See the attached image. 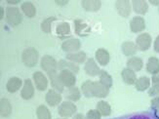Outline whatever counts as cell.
<instances>
[{
  "label": "cell",
  "mask_w": 159,
  "mask_h": 119,
  "mask_svg": "<svg viewBox=\"0 0 159 119\" xmlns=\"http://www.w3.org/2000/svg\"><path fill=\"white\" fill-rule=\"evenodd\" d=\"M5 19L6 22L11 26H18L23 22V15L20 9L16 6L7 7L5 11Z\"/></svg>",
  "instance_id": "1"
},
{
  "label": "cell",
  "mask_w": 159,
  "mask_h": 119,
  "mask_svg": "<svg viewBox=\"0 0 159 119\" xmlns=\"http://www.w3.org/2000/svg\"><path fill=\"white\" fill-rule=\"evenodd\" d=\"M39 58V53L35 48L29 47L25 48L22 53V61L24 65L27 67H33L37 65Z\"/></svg>",
  "instance_id": "2"
},
{
  "label": "cell",
  "mask_w": 159,
  "mask_h": 119,
  "mask_svg": "<svg viewBox=\"0 0 159 119\" xmlns=\"http://www.w3.org/2000/svg\"><path fill=\"white\" fill-rule=\"evenodd\" d=\"M110 119H159L157 111L153 109H148V110H143L140 111V112H134L126 115H122L119 117H114Z\"/></svg>",
  "instance_id": "3"
},
{
  "label": "cell",
  "mask_w": 159,
  "mask_h": 119,
  "mask_svg": "<svg viewBox=\"0 0 159 119\" xmlns=\"http://www.w3.org/2000/svg\"><path fill=\"white\" fill-rule=\"evenodd\" d=\"M77 112L76 106L70 101H65L61 102V103L58 107V113L61 117L67 118V117H73Z\"/></svg>",
  "instance_id": "4"
},
{
  "label": "cell",
  "mask_w": 159,
  "mask_h": 119,
  "mask_svg": "<svg viewBox=\"0 0 159 119\" xmlns=\"http://www.w3.org/2000/svg\"><path fill=\"white\" fill-rule=\"evenodd\" d=\"M40 66H41V68H42L44 71H46L47 74L58 71V62L50 55H45L41 58Z\"/></svg>",
  "instance_id": "5"
},
{
  "label": "cell",
  "mask_w": 159,
  "mask_h": 119,
  "mask_svg": "<svg viewBox=\"0 0 159 119\" xmlns=\"http://www.w3.org/2000/svg\"><path fill=\"white\" fill-rule=\"evenodd\" d=\"M80 48H81L80 40L74 37L66 38L63 43H61V50L66 52V54L78 52Z\"/></svg>",
  "instance_id": "6"
},
{
  "label": "cell",
  "mask_w": 159,
  "mask_h": 119,
  "mask_svg": "<svg viewBox=\"0 0 159 119\" xmlns=\"http://www.w3.org/2000/svg\"><path fill=\"white\" fill-rule=\"evenodd\" d=\"M151 42H152V38L148 32H143L139 34L136 38V45L138 47V50L143 52L148 50L151 45Z\"/></svg>",
  "instance_id": "7"
},
{
  "label": "cell",
  "mask_w": 159,
  "mask_h": 119,
  "mask_svg": "<svg viewBox=\"0 0 159 119\" xmlns=\"http://www.w3.org/2000/svg\"><path fill=\"white\" fill-rule=\"evenodd\" d=\"M60 74V78L61 81L63 82L64 86L68 88H71L75 86V83H76V74H74L68 69H64V71H59Z\"/></svg>",
  "instance_id": "8"
},
{
  "label": "cell",
  "mask_w": 159,
  "mask_h": 119,
  "mask_svg": "<svg viewBox=\"0 0 159 119\" xmlns=\"http://www.w3.org/2000/svg\"><path fill=\"white\" fill-rule=\"evenodd\" d=\"M34 86L36 87L38 91H45L48 88V77L42 72V71H35L32 75Z\"/></svg>",
  "instance_id": "9"
},
{
  "label": "cell",
  "mask_w": 159,
  "mask_h": 119,
  "mask_svg": "<svg viewBox=\"0 0 159 119\" xmlns=\"http://www.w3.org/2000/svg\"><path fill=\"white\" fill-rule=\"evenodd\" d=\"M115 8L122 18H128L132 11V3L129 0H117L115 2Z\"/></svg>",
  "instance_id": "10"
},
{
  "label": "cell",
  "mask_w": 159,
  "mask_h": 119,
  "mask_svg": "<svg viewBox=\"0 0 159 119\" xmlns=\"http://www.w3.org/2000/svg\"><path fill=\"white\" fill-rule=\"evenodd\" d=\"M45 101L48 106H50V107L60 106L61 103V95L58 91L54 89H50L47 91V93L45 95Z\"/></svg>",
  "instance_id": "11"
},
{
  "label": "cell",
  "mask_w": 159,
  "mask_h": 119,
  "mask_svg": "<svg viewBox=\"0 0 159 119\" xmlns=\"http://www.w3.org/2000/svg\"><path fill=\"white\" fill-rule=\"evenodd\" d=\"M130 30L134 33H143L146 30V21L141 16H135L130 21Z\"/></svg>",
  "instance_id": "12"
},
{
  "label": "cell",
  "mask_w": 159,
  "mask_h": 119,
  "mask_svg": "<svg viewBox=\"0 0 159 119\" xmlns=\"http://www.w3.org/2000/svg\"><path fill=\"white\" fill-rule=\"evenodd\" d=\"M84 71L89 76H93V77L99 76L102 72L100 66H98V64H97L96 61L93 58L87 59L85 66H84Z\"/></svg>",
  "instance_id": "13"
},
{
  "label": "cell",
  "mask_w": 159,
  "mask_h": 119,
  "mask_svg": "<svg viewBox=\"0 0 159 119\" xmlns=\"http://www.w3.org/2000/svg\"><path fill=\"white\" fill-rule=\"evenodd\" d=\"M34 95V85L30 79H25L24 81V85L20 91V97L23 98L24 100L29 101Z\"/></svg>",
  "instance_id": "14"
},
{
  "label": "cell",
  "mask_w": 159,
  "mask_h": 119,
  "mask_svg": "<svg viewBox=\"0 0 159 119\" xmlns=\"http://www.w3.org/2000/svg\"><path fill=\"white\" fill-rule=\"evenodd\" d=\"M47 75H48V78H49V81H50V84H51V86H52V89L58 91V92H60V93L64 92L65 86H64L63 82L61 81L59 72L55 71V72H52V73L47 74Z\"/></svg>",
  "instance_id": "15"
},
{
  "label": "cell",
  "mask_w": 159,
  "mask_h": 119,
  "mask_svg": "<svg viewBox=\"0 0 159 119\" xmlns=\"http://www.w3.org/2000/svg\"><path fill=\"white\" fill-rule=\"evenodd\" d=\"M109 94V89L103 86L100 81L93 82V96L99 99H103Z\"/></svg>",
  "instance_id": "16"
},
{
  "label": "cell",
  "mask_w": 159,
  "mask_h": 119,
  "mask_svg": "<svg viewBox=\"0 0 159 119\" xmlns=\"http://www.w3.org/2000/svg\"><path fill=\"white\" fill-rule=\"evenodd\" d=\"M95 58H96V61L97 62L102 66H106L108 65L109 62V60H110V55L108 53L107 50L103 48H100L98 50L96 51L95 53Z\"/></svg>",
  "instance_id": "17"
},
{
  "label": "cell",
  "mask_w": 159,
  "mask_h": 119,
  "mask_svg": "<svg viewBox=\"0 0 159 119\" xmlns=\"http://www.w3.org/2000/svg\"><path fill=\"white\" fill-rule=\"evenodd\" d=\"M121 77H122L123 82L126 83L127 85H135V83L138 79L136 72L129 67H125L122 69Z\"/></svg>",
  "instance_id": "18"
},
{
  "label": "cell",
  "mask_w": 159,
  "mask_h": 119,
  "mask_svg": "<svg viewBox=\"0 0 159 119\" xmlns=\"http://www.w3.org/2000/svg\"><path fill=\"white\" fill-rule=\"evenodd\" d=\"M74 30L79 36H86L91 31L90 26L82 20H74Z\"/></svg>",
  "instance_id": "19"
},
{
  "label": "cell",
  "mask_w": 159,
  "mask_h": 119,
  "mask_svg": "<svg viewBox=\"0 0 159 119\" xmlns=\"http://www.w3.org/2000/svg\"><path fill=\"white\" fill-rule=\"evenodd\" d=\"M64 69H68L74 74H77L79 72V65H76L67 60H61L58 62V71H61Z\"/></svg>",
  "instance_id": "20"
},
{
  "label": "cell",
  "mask_w": 159,
  "mask_h": 119,
  "mask_svg": "<svg viewBox=\"0 0 159 119\" xmlns=\"http://www.w3.org/2000/svg\"><path fill=\"white\" fill-rule=\"evenodd\" d=\"M66 60L72 62L76 65H81L86 62V53L83 51H78L75 53H70L66 55Z\"/></svg>",
  "instance_id": "21"
},
{
  "label": "cell",
  "mask_w": 159,
  "mask_h": 119,
  "mask_svg": "<svg viewBox=\"0 0 159 119\" xmlns=\"http://www.w3.org/2000/svg\"><path fill=\"white\" fill-rule=\"evenodd\" d=\"M132 8L135 13L138 15H144L148 11V3L146 0H133L132 2Z\"/></svg>",
  "instance_id": "22"
},
{
  "label": "cell",
  "mask_w": 159,
  "mask_h": 119,
  "mask_svg": "<svg viewBox=\"0 0 159 119\" xmlns=\"http://www.w3.org/2000/svg\"><path fill=\"white\" fill-rule=\"evenodd\" d=\"M121 51L125 56L131 58V57H134V55H136L138 51V47L136 43H134L132 41H125V42H123L121 45Z\"/></svg>",
  "instance_id": "23"
},
{
  "label": "cell",
  "mask_w": 159,
  "mask_h": 119,
  "mask_svg": "<svg viewBox=\"0 0 159 119\" xmlns=\"http://www.w3.org/2000/svg\"><path fill=\"white\" fill-rule=\"evenodd\" d=\"M151 78L148 77V76H141L137 79L135 83V88L139 92H144V91L148 90L151 87Z\"/></svg>",
  "instance_id": "24"
},
{
  "label": "cell",
  "mask_w": 159,
  "mask_h": 119,
  "mask_svg": "<svg viewBox=\"0 0 159 119\" xmlns=\"http://www.w3.org/2000/svg\"><path fill=\"white\" fill-rule=\"evenodd\" d=\"M81 5L85 11L97 12L100 10L102 6V2L100 0H82Z\"/></svg>",
  "instance_id": "25"
},
{
  "label": "cell",
  "mask_w": 159,
  "mask_h": 119,
  "mask_svg": "<svg viewBox=\"0 0 159 119\" xmlns=\"http://www.w3.org/2000/svg\"><path fill=\"white\" fill-rule=\"evenodd\" d=\"M23 81L19 77H11L6 84V89L9 93H16L17 91L20 90V88L22 87Z\"/></svg>",
  "instance_id": "26"
},
{
  "label": "cell",
  "mask_w": 159,
  "mask_h": 119,
  "mask_svg": "<svg viewBox=\"0 0 159 119\" xmlns=\"http://www.w3.org/2000/svg\"><path fill=\"white\" fill-rule=\"evenodd\" d=\"M20 10H22L23 14L27 18H33L36 15V8L31 2L30 1H25L20 4Z\"/></svg>",
  "instance_id": "27"
},
{
  "label": "cell",
  "mask_w": 159,
  "mask_h": 119,
  "mask_svg": "<svg viewBox=\"0 0 159 119\" xmlns=\"http://www.w3.org/2000/svg\"><path fill=\"white\" fill-rule=\"evenodd\" d=\"M143 66V60L141 58H139V57H136V56L129 58L128 61H127V67L131 68L135 72L142 71Z\"/></svg>",
  "instance_id": "28"
},
{
  "label": "cell",
  "mask_w": 159,
  "mask_h": 119,
  "mask_svg": "<svg viewBox=\"0 0 159 119\" xmlns=\"http://www.w3.org/2000/svg\"><path fill=\"white\" fill-rule=\"evenodd\" d=\"M147 71L151 75H156L159 73V59L156 57H150L147 62Z\"/></svg>",
  "instance_id": "29"
},
{
  "label": "cell",
  "mask_w": 159,
  "mask_h": 119,
  "mask_svg": "<svg viewBox=\"0 0 159 119\" xmlns=\"http://www.w3.org/2000/svg\"><path fill=\"white\" fill-rule=\"evenodd\" d=\"M82 95V92L76 87V86H73L71 88H68L66 92V97L67 101H70V102H77L78 100H80Z\"/></svg>",
  "instance_id": "30"
},
{
  "label": "cell",
  "mask_w": 159,
  "mask_h": 119,
  "mask_svg": "<svg viewBox=\"0 0 159 119\" xmlns=\"http://www.w3.org/2000/svg\"><path fill=\"white\" fill-rule=\"evenodd\" d=\"M96 109L99 111L102 116H109L111 114V107L106 101H100L97 103Z\"/></svg>",
  "instance_id": "31"
},
{
  "label": "cell",
  "mask_w": 159,
  "mask_h": 119,
  "mask_svg": "<svg viewBox=\"0 0 159 119\" xmlns=\"http://www.w3.org/2000/svg\"><path fill=\"white\" fill-rule=\"evenodd\" d=\"M12 113V106L9 100L2 99L0 102V114L2 117H9Z\"/></svg>",
  "instance_id": "32"
},
{
  "label": "cell",
  "mask_w": 159,
  "mask_h": 119,
  "mask_svg": "<svg viewBox=\"0 0 159 119\" xmlns=\"http://www.w3.org/2000/svg\"><path fill=\"white\" fill-rule=\"evenodd\" d=\"M56 33L60 37H66L70 34V25L68 23H61L56 26Z\"/></svg>",
  "instance_id": "33"
},
{
  "label": "cell",
  "mask_w": 159,
  "mask_h": 119,
  "mask_svg": "<svg viewBox=\"0 0 159 119\" xmlns=\"http://www.w3.org/2000/svg\"><path fill=\"white\" fill-rule=\"evenodd\" d=\"M99 81L102 84L103 86H106L107 88L110 89L112 87V84H113V81H112V77L111 75H110L108 72H107L106 71H102L101 74L99 75Z\"/></svg>",
  "instance_id": "34"
},
{
  "label": "cell",
  "mask_w": 159,
  "mask_h": 119,
  "mask_svg": "<svg viewBox=\"0 0 159 119\" xmlns=\"http://www.w3.org/2000/svg\"><path fill=\"white\" fill-rule=\"evenodd\" d=\"M36 116L37 119H52L49 108L44 104H41L36 108Z\"/></svg>",
  "instance_id": "35"
},
{
  "label": "cell",
  "mask_w": 159,
  "mask_h": 119,
  "mask_svg": "<svg viewBox=\"0 0 159 119\" xmlns=\"http://www.w3.org/2000/svg\"><path fill=\"white\" fill-rule=\"evenodd\" d=\"M81 92L86 98H92L93 96V81L86 80L81 85Z\"/></svg>",
  "instance_id": "36"
},
{
  "label": "cell",
  "mask_w": 159,
  "mask_h": 119,
  "mask_svg": "<svg viewBox=\"0 0 159 119\" xmlns=\"http://www.w3.org/2000/svg\"><path fill=\"white\" fill-rule=\"evenodd\" d=\"M56 20L55 17H49V18H46L42 24H41V30H42L43 32L45 33H50L52 30V23L54 21Z\"/></svg>",
  "instance_id": "37"
},
{
  "label": "cell",
  "mask_w": 159,
  "mask_h": 119,
  "mask_svg": "<svg viewBox=\"0 0 159 119\" xmlns=\"http://www.w3.org/2000/svg\"><path fill=\"white\" fill-rule=\"evenodd\" d=\"M85 118L86 119H101L102 115L97 109H90L86 112Z\"/></svg>",
  "instance_id": "38"
},
{
  "label": "cell",
  "mask_w": 159,
  "mask_h": 119,
  "mask_svg": "<svg viewBox=\"0 0 159 119\" xmlns=\"http://www.w3.org/2000/svg\"><path fill=\"white\" fill-rule=\"evenodd\" d=\"M148 96L152 98L159 96V83L152 84V86L148 89Z\"/></svg>",
  "instance_id": "39"
},
{
  "label": "cell",
  "mask_w": 159,
  "mask_h": 119,
  "mask_svg": "<svg viewBox=\"0 0 159 119\" xmlns=\"http://www.w3.org/2000/svg\"><path fill=\"white\" fill-rule=\"evenodd\" d=\"M150 108L155 111H159V96L152 98V100L150 102Z\"/></svg>",
  "instance_id": "40"
},
{
  "label": "cell",
  "mask_w": 159,
  "mask_h": 119,
  "mask_svg": "<svg viewBox=\"0 0 159 119\" xmlns=\"http://www.w3.org/2000/svg\"><path fill=\"white\" fill-rule=\"evenodd\" d=\"M153 49L156 53L159 54V35L155 38L154 40V43H153Z\"/></svg>",
  "instance_id": "41"
},
{
  "label": "cell",
  "mask_w": 159,
  "mask_h": 119,
  "mask_svg": "<svg viewBox=\"0 0 159 119\" xmlns=\"http://www.w3.org/2000/svg\"><path fill=\"white\" fill-rule=\"evenodd\" d=\"M72 119H86V118H85L84 115L81 114V113H76L72 117Z\"/></svg>",
  "instance_id": "42"
},
{
  "label": "cell",
  "mask_w": 159,
  "mask_h": 119,
  "mask_svg": "<svg viewBox=\"0 0 159 119\" xmlns=\"http://www.w3.org/2000/svg\"><path fill=\"white\" fill-rule=\"evenodd\" d=\"M149 3L159 7V0H155V1H154V0H149Z\"/></svg>",
  "instance_id": "43"
},
{
  "label": "cell",
  "mask_w": 159,
  "mask_h": 119,
  "mask_svg": "<svg viewBox=\"0 0 159 119\" xmlns=\"http://www.w3.org/2000/svg\"><path fill=\"white\" fill-rule=\"evenodd\" d=\"M7 3L16 5V4H19V3H20V0H15V1H11V0H7Z\"/></svg>",
  "instance_id": "44"
},
{
  "label": "cell",
  "mask_w": 159,
  "mask_h": 119,
  "mask_svg": "<svg viewBox=\"0 0 159 119\" xmlns=\"http://www.w3.org/2000/svg\"><path fill=\"white\" fill-rule=\"evenodd\" d=\"M56 3L58 4V5H66V4H67V1H59V0H56Z\"/></svg>",
  "instance_id": "45"
},
{
  "label": "cell",
  "mask_w": 159,
  "mask_h": 119,
  "mask_svg": "<svg viewBox=\"0 0 159 119\" xmlns=\"http://www.w3.org/2000/svg\"><path fill=\"white\" fill-rule=\"evenodd\" d=\"M4 16H5L4 15V9H3V7H1V19H3Z\"/></svg>",
  "instance_id": "46"
},
{
  "label": "cell",
  "mask_w": 159,
  "mask_h": 119,
  "mask_svg": "<svg viewBox=\"0 0 159 119\" xmlns=\"http://www.w3.org/2000/svg\"><path fill=\"white\" fill-rule=\"evenodd\" d=\"M56 119H68V118H64V117H60V118H56Z\"/></svg>",
  "instance_id": "47"
},
{
  "label": "cell",
  "mask_w": 159,
  "mask_h": 119,
  "mask_svg": "<svg viewBox=\"0 0 159 119\" xmlns=\"http://www.w3.org/2000/svg\"><path fill=\"white\" fill-rule=\"evenodd\" d=\"M157 114H158V117H159V111H157Z\"/></svg>",
  "instance_id": "48"
},
{
  "label": "cell",
  "mask_w": 159,
  "mask_h": 119,
  "mask_svg": "<svg viewBox=\"0 0 159 119\" xmlns=\"http://www.w3.org/2000/svg\"><path fill=\"white\" fill-rule=\"evenodd\" d=\"M158 13H159V7H158Z\"/></svg>",
  "instance_id": "49"
}]
</instances>
